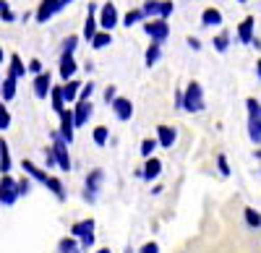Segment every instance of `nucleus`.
Masks as SVG:
<instances>
[{
	"mask_svg": "<svg viewBox=\"0 0 261 253\" xmlns=\"http://www.w3.org/2000/svg\"><path fill=\"white\" fill-rule=\"evenodd\" d=\"M206 107L204 104V89H201V83L199 81H191L186 92H183V110L186 113H201Z\"/></svg>",
	"mask_w": 261,
	"mask_h": 253,
	"instance_id": "1",
	"label": "nucleus"
},
{
	"mask_svg": "<svg viewBox=\"0 0 261 253\" xmlns=\"http://www.w3.org/2000/svg\"><path fill=\"white\" fill-rule=\"evenodd\" d=\"M246 107H248V138L256 146H261V104L253 97H248Z\"/></svg>",
	"mask_w": 261,
	"mask_h": 253,
	"instance_id": "2",
	"label": "nucleus"
},
{
	"mask_svg": "<svg viewBox=\"0 0 261 253\" xmlns=\"http://www.w3.org/2000/svg\"><path fill=\"white\" fill-rule=\"evenodd\" d=\"M71 235L79 238V243H81L84 250H89V248L94 245V219H81V222H76V224L71 227Z\"/></svg>",
	"mask_w": 261,
	"mask_h": 253,
	"instance_id": "3",
	"label": "nucleus"
},
{
	"mask_svg": "<svg viewBox=\"0 0 261 253\" xmlns=\"http://www.w3.org/2000/svg\"><path fill=\"white\" fill-rule=\"evenodd\" d=\"M53 152H55V159H58V170L68 173L71 170V154H68V141L60 136V131L53 133Z\"/></svg>",
	"mask_w": 261,
	"mask_h": 253,
	"instance_id": "4",
	"label": "nucleus"
},
{
	"mask_svg": "<svg viewBox=\"0 0 261 253\" xmlns=\"http://www.w3.org/2000/svg\"><path fill=\"white\" fill-rule=\"evenodd\" d=\"M102 183H105V173L102 170H92L89 175H86V185H84V199L94 204L99 191H102Z\"/></svg>",
	"mask_w": 261,
	"mask_h": 253,
	"instance_id": "5",
	"label": "nucleus"
},
{
	"mask_svg": "<svg viewBox=\"0 0 261 253\" xmlns=\"http://www.w3.org/2000/svg\"><path fill=\"white\" fill-rule=\"evenodd\" d=\"M16 199H18V185H16V180L6 173L3 178H0V204H3V206H13Z\"/></svg>",
	"mask_w": 261,
	"mask_h": 253,
	"instance_id": "6",
	"label": "nucleus"
},
{
	"mask_svg": "<svg viewBox=\"0 0 261 253\" xmlns=\"http://www.w3.org/2000/svg\"><path fill=\"white\" fill-rule=\"evenodd\" d=\"M144 32L154 42H165L170 37V24H167V18H151L144 24Z\"/></svg>",
	"mask_w": 261,
	"mask_h": 253,
	"instance_id": "7",
	"label": "nucleus"
},
{
	"mask_svg": "<svg viewBox=\"0 0 261 253\" xmlns=\"http://www.w3.org/2000/svg\"><path fill=\"white\" fill-rule=\"evenodd\" d=\"M63 8H65V3H63V0H42L34 16H37V21H39V24H47V21H50L55 13H60Z\"/></svg>",
	"mask_w": 261,
	"mask_h": 253,
	"instance_id": "8",
	"label": "nucleus"
},
{
	"mask_svg": "<svg viewBox=\"0 0 261 253\" xmlns=\"http://www.w3.org/2000/svg\"><path fill=\"white\" fill-rule=\"evenodd\" d=\"M53 92V76L50 71H42L34 76V97L37 99H47V94Z\"/></svg>",
	"mask_w": 261,
	"mask_h": 253,
	"instance_id": "9",
	"label": "nucleus"
},
{
	"mask_svg": "<svg viewBox=\"0 0 261 253\" xmlns=\"http://www.w3.org/2000/svg\"><path fill=\"white\" fill-rule=\"evenodd\" d=\"M113 26H118V8L113 3H105L99 11V29L113 32Z\"/></svg>",
	"mask_w": 261,
	"mask_h": 253,
	"instance_id": "10",
	"label": "nucleus"
},
{
	"mask_svg": "<svg viewBox=\"0 0 261 253\" xmlns=\"http://www.w3.org/2000/svg\"><path fill=\"white\" fill-rule=\"evenodd\" d=\"M110 107H113L115 118L123 120V123L134 118V104H130V99H125V97H115V99L110 102Z\"/></svg>",
	"mask_w": 261,
	"mask_h": 253,
	"instance_id": "11",
	"label": "nucleus"
},
{
	"mask_svg": "<svg viewBox=\"0 0 261 253\" xmlns=\"http://www.w3.org/2000/svg\"><path fill=\"white\" fill-rule=\"evenodd\" d=\"M73 128H76V118H73V110H63L60 113V136L73 144Z\"/></svg>",
	"mask_w": 261,
	"mask_h": 253,
	"instance_id": "12",
	"label": "nucleus"
},
{
	"mask_svg": "<svg viewBox=\"0 0 261 253\" xmlns=\"http://www.w3.org/2000/svg\"><path fill=\"white\" fill-rule=\"evenodd\" d=\"M94 107H92V99H79L76 102V110H73V118H76V128H81V125L89 123Z\"/></svg>",
	"mask_w": 261,
	"mask_h": 253,
	"instance_id": "13",
	"label": "nucleus"
},
{
	"mask_svg": "<svg viewBox=\"0 0 261 253\" xmlns=\"http://www.w3.org/2000/svg\"><path fill=\"white\" fill-rule=\"evenodd\" d=\"M175 138H178L175 128H170V125H157V141H160L162 149H172V146H175Z\"/></svg>",
	"mask_w": 261,
	"mask_h": 253,
	"instance_id": "14",
	"label": "nucleus"
},
{
	"mask_svg": "<svg viewBox=\"0 0 261 253\" xmlns=\"http://www.w3.org/2000/svg\"><path fill=\"white\" fill-rule=\"evenodd\" d=\"M253 26H256V18L253 16H246L241 21V26H238V39H241L243 45H251V42H253Z\"/></svg>",
	"mask_w": 261,
	"mask_h": 253,
	"instance_id": "15",
	"label": "nucleus"
},
{
	"mask_svg": "<svg viewBox=\"0 0 261 253\" xmlns=\"http://www.w3.org/2000/svg\"><path fill=\"white\" fill-rule=\"evenodd\" d=\"M144 180L146 183H151V180H157L160 178V173H162V162L157 159V157H146V162H144Z\"/></svg>",
	"mask_w": 261,
	"mask_h": 253,
	"instance_id": "16",
	"label": "nucleus"
},
{
	"mask_svg": "<svg viewBox=\"0 0 261 253\" xmlns=\"http://www.w3.org/2000/svg\"><path fill=\"white\" fill-rule=\"evenodd\" d=\"M21 170H24L32 180H37V183H45V185H47V180H50V175H47L45 170H42V167H37L34 162H29V159L21 162Z\"/></svg>",
	"mask_w": 261,
	"mask_h": 253,
	"instance_id": "17",
	"label": "nucleus"
},
{
	"mask_svg": "<svg viewBox=\"0 0 261 253\" xmlns=\"http://www.w3.org/2000/svg\"><path fill=\"white\" fill-rule=\"evenodd\" d=\"M81 87H84V83H79L76 78H71V81H65V83H63V97H65V104H76V102H79Z\"/></svg>",
	"mask_w": 261,
	"mask_h": 253,
	"instance_id": "18",
	"label": "nucleus"
},
{
	"mask_svg": "<svg viewBox=\"0 0 261 253\" xmlns=\"http://www.w3.org/2000/svg\"><path fill=\"white\" fill-rule=\"evenodd\" d=\"M76 71H79V66H76L73 55H60V78L63 81H71L76 76Z\"/></svg>",
	"mask_w": 261,
	"mask_h": 253,
	"instance_id": "19",
	"label": "nucleus"
},
{
	"mask_svg": "<svg viewBox=\"0 0 261 253\" xmlns=\"http://www.w3.org/2000/svg\"><path fill=\"white\" fill-rule=\"evenodd\" d=\"M16 76H6V81H0V97H3V102H11L16 97Z\"/></svg>",
	"mask_w": 261,
	"mask_h": 253,
	"instance_id": "20",
	"label": "nucleus"
},
{
	"mask_svg": "<svg viewBox=\"0 0 261 253\" xmlns=\"http://www.w3.org/2000/svg\"><path fill=\"white\" fill-rule=\"evenodd\" d=\"M160 58H162V42H154V39H151V45H149V47H146V52H144V63L151 68Z\"/></svg>",
	"mask_w": 261,
	"mask_h": 253,
	"instance_id": "21",
	"label": "nucleus"
},
{
	"mask_svg": "<svg viewBox=\"0 0 261 253\" xmlns=\"http://www.w3.org/2000/svg\"><path fill=\"white\" fill-rule=\"evenodd\" d=\"M84 248H81V243L73 238V235H68V238H63L60 243H58V253H81Z\"/></svg>",
	"mask_w": 261,
	"mask_h": 253,
	"instance_id": "22",
	"label": "nucleus"
},
{
	"mask_svg": "<svg viewBox=\"0 0 261 253\" xmlns=\"http://www.w3.org/2000/svg\"><path fill=\"white\" fill-rule=\"evenodd\" d=\"M201 24H204V26H220V24H222V13L217 11V8H206V11L201 13Z\"/></svg>",
	"mask_w": 261,
	"mask_h": 253,
	"instance_id": "23",
	"label": "nucleus"
},
{
	"mask_svg": "<svg viewBox=\"0 0 261 253\" xmlns=\"http://www.w3.org/2000/svg\"><path fill=\"white\" fill-rule=\"evenodd\" d=\"M11 173V154H8V144L6 138H0V175Z\"/></svg>",
	"mask_w": 261,
	"mask_h": 253,
	"instance_id": "24",
	"label": "nucleus"
},
{
	"mask_svg": "<svg viewBox=\"0 0 261 253\" xmlns=\"http://www.w3.org/2000/svg\"><path fill=\"white\" fill-rule=\"evenodd\" d=\"M50 102H53V110L60 115L65 110V97H63V87H53L50 92Z\"/></svg>",
	"mask_w": 261,
	"mask_h": 253,
	"instance_id": "25",
	"label": "nucleus"
},
{
	"mask_svg": "<svg viewBox=\"0 0 261 253\" xmlns=\"http://www.w3.org/2000/svg\"><path fill=\"white\" fill-rule=\"evenodd\" d=\"M110 42H113V34L102 29V32H97V34H94V39H92V47H94V50H105L107 45H110Z\"/></svg>",
	"mask_w": 261,
	"mask_h": 253,
	"instance_id": "26",
	"label": "nucleus"
},
{
	"mask_svg": "<svg viewBox=\"0 0 261 253\" xmlns=\"http://www.w3.org/2000/svg\"><path fill=\"white\" fill-rule=\"evenodd\" d=\"M27 71H29V68L24 66V60H21L18 55H11V71H8V73L16 76V78H21V76H27Z\"/></svg>",
	"mask_w": 261,
	"mask_h": 253,
	"instance_id": "27",
	"label": "nucleus"
},
{
	"mask_svg": "<svg viewBox=\"0 0 261 253\" xmlns=\"http://www.w3.org/2000/svg\"><path fill=\"white\" fill-rule=\"evenodd\" d=\"M146 16H144V8H134V11H128L125 13V18H123V26H134V24H139V21H144Z\"/></svg>",
	"mask_w": 261,
	"mask_h": 253,
	"instance_id": "28",
	"label": "nucleus"
},
{
	"mask_svg": "<svg viewBox=\"0 0 261 253\" xmlns=\"http://www.w3.org/2000/svg\"><path fill=\"white\" fill-rule=\"evenodd\" d=\"M243 217H246V224H248V227H253V230L261 227V214L256 212V209L246 206V209H243Z\"/></svg>",
	"mask_w": 261,
	"mask_h": 253,
	"instance_id": "29",
	"label": "nucleus"
},
{
	"mask_svg": "<svg viewBox=\"0 0 261 253\" xmlns=\"http://www.w3.org/2000/svg\"><path fill=\"white\" fill-rule=\"evenodd\" d=\"M47 188H50V191L55 193V199H58V201H65V188H63V183H60L58 178H53V175H50V180H47Z\"/></svg>",
	"mask_w": 261,
	"mask_h": 253,
	"instance_id": "30",
	"label": "nucleus"
},
{
	"mask_svg": "<svg viewBox=\"0 0 261 253\" xmlns=\"http://www.w3.org/2000/svg\"><path fill=\"white\" fill-rule=\"evenodd\" d=\"M212 45H214V50H217V52H227V47H230V34H227V32L217 34Z\"/></svg>",
	"mask_w": 261,
	"mask_h": 253,
	"instance_id": "31",
	"label": "nucleus"
},
{
	"mask_svg": "<svg viewBox=\"0 0 261 253\" xmlns=\"http://www.w3.org/2000/svg\"><path fill=\"white\" fill-rule=\"evenodd\" d=\"M92 138H94V144H97V146H105V144H107V138H110V128H107V125H99V128H94Z\"/></svg>",
	"mask_w": 261,
	"mask_h": 253,
	"instance_id": "32",
	"label": "nucleus"
},
{
	"mask_svg": "<svg viewBox=\"0 0 261 253\" xmlns=\"http://www.w3.org/2000/svg\"><path fill=\"white\" fill-rule=\"evenodd\" d=\"M157 146H160V141H157V138H144V141H141V157H144V159H146V157H151Z\"/></svg>",
	"mask_w": 261,
	"mask_h": 253,
	"instance_id": "33",
	"label": "nucleus"
},
{
	"mask_svg": "<svg viewBox=\"0 0 261 253\" xmlns=\"http://www.w3.org/2000/svg\"><path fill=\"white\" fill-rule=\"evenodd\" d=\"M162 0H144V16H160Z\"/></svg>",
	"mask_w": 261,
	"mask_h": 253,
	"instance_id": "34",
	"label": "nucleus"
},
{
	"mask_svg": "<svg viewBox=\"0 0 261 253\" xmlns=\"http://www.w3.org/2000/svg\"><path fill=\"white\" fill-rule=\"evenodd\" d=\"M76 45H79V37H76V34H71V37H65V39H63V55H73Z\"/></svg>",
	"mask_w": 261,
	"mask_h": 253,
	"instance_id": "35",
	"label": "nucleus"
},
{
	"mask_svg": "<svg viewBox=\"0 0 261 253\" xmlns=\"http://www.w3.org/2000/svg\"><path fill=\"white\" fill-rule=\"evenodd\" d=\"M16 185H18V196H27V193L32 191V178L24 173V178H21V180H16Z\"/></svg>",
	"mask_w": 261,
	"mask_h": 253,
	"instance_id": "36",
	"label": "nucleus"
},
{
	"mask_svg": "<svg viewBox=\"0 0 261 253\" xmlns=\"http://www.w3.org/2000/svg\"><path fill=\"white\" fill-rule=\"evenodd\" d=\"M217 170H220L222 178H230V164H227V157L225 154H217Z\"/></svg>",
	"mask_w": 261,
	"mask_h": 253,
	"instance_id": "37",
	"label": "nucleus"
},
{
	"mask_svg": "<svg viewBox=\"0 0 261 253\" xmlns=\"http://www.w3.org/2000/svg\"><path fill=\"white\" fill-rule=\"evenodd\" d=\"M8 125H11V113L6 110V104L0 102V131H6Z\"/></svg>",
	"mask_w": 261,
	"mask_h": 253,
	"instance_id": "38",
	"label": "nucleus"
},
{
	"mask_svg": "<svg viewBox=\"0 0 261 253\" xmlns=\"http://www.w3.org/2000/svg\"><path fill=\"white\" fill-rule=\"evenodd\" d=\"M45 164H47V170H55V167H58V159H55L53 146H47V149H45Z\"/></svg>",
	"mask_w": 261,
	"mask_h": 253,
	"instance_id": "39",
	"label": "nucleus"
},
{
	"mask_svg": "<svg viewBox=\"0 0 261 253\" xmlns=\"http://www.w3.org/2000/svg\"><path fill=\"white\" fill-rule=\"evenodd\" d=\"M175 6H172V0H162V8H160V18H170Z\"/></svg>",
	"mask_w": 261,
	"mask_h": 253,
	"instance_id": "40",
	"label": "nucleus"
},
{
	"mask_svg": "<svg viewBox=\"0 0 261 253\" xmlns=\"http://www.w3.org/2000/svg\"><path fill=\"white\" fill-rule=\"evenodd\" d=\"M92 94H94V83L89 81V83H84V87H81V94H79V99H92Z\"/></svg>",
	"mask_w": 261,
	"mask_h": 253,
	"instance_id": "41",
	"label": "nucleus"
},
{
	"mask_svg": "<svg viewBox=\"0 0 261 253\" xmlns=\"http://www.w3.org/2000/svg\"><path fill=\"white\" fill-rule=\"evenodd\" d=\"M0 21H6V24H11V21H16L13 11H11V8H3V11H0Z\"/></svg>",
	"mask_w": 261,
	"mask_h": 253,
	"instance_id": "42",
	"label": "nucleus"
},
{
	"mask_svg": "<svg viewBox=\"0 0 261 253\" xmlns=\"http://www.w3.org/2000/svg\"><path fill=\"white\" fill-rule=\"evenodd\" d=\"M115 97H118V92H115V87H113V83H110V87H107V89H105V102H107V104H110V102H113Z\"/></svg>",
	"mask_w": 261,
	"mask_h": 253,
	"instance_id": "43",
	"label": "nucleus"
},
{
	"mask_svg": "<svg viewBox=\"0 0 261 253\" xmlns=\"http://www.w3.org/2000/svg\"><path fill=\"white\" fill-rule=\"evenodd\" d=\"M29 73H34V76H37V73H42V63H39L37 58H34V60H29Z\"/></svg>",
	"mask_w": 261,
	"mask_h": 253,
	"instance_id": "44",
	"label": "nucleus"
},
{
	"mask_svg": "<svg viewBox=\"0 0 261 253\" xmlns=\"http://www.w3.org/2000/svg\"><path fill=\"white\" fill-rule=\"evenodd\" d=\"M139 253H160V245H157V243H146Z\"/></svg>",
	"mask_w": 261,
	"mask_h": 253,
	"instance_id": "45",
	"label": "nucleus"
},
{
	"mask_svg": "<svg viewBox=\"0 0 261 253\" xmlns=\"http://www.w3.org/2000/svg\"><path fill=\"white\" fill-rule=\"evenodd\" d=\"M186 42H188V47H191V50H201V42L196 39V37H188Z\"/></svg>",
	"mask_w": 261,
	"mask_h": 253,
	"instance_id": "46",
	"label": "nucleus"
},
{
	"mask_svg": "<svg viewBox=\"0 0 261 253\" xmlns=\"http://www.w3.org/2000/svg\"><path fill=\"white\" fill-rule=\"evenodd\" d=\"M175 107H180V110H183V92H178V94H175Z\"/></svg>",
	"mask_w": 261,
	"mask_h": 253,
	"instance_id": "47",
	"label": "nucleus"
},
{
	"mask_svg": "<svg viewBox=\"0 0 261 253\" xmlns=\"http://www.w3.org/2000/svg\"><path fill=\"white\" fill-rule=\"evenodd\" d=\"M256 73H258V78H261V60L256 63Z\"/></svg>",
	"mask_w": 261,
	"mask_h": 253,
	"instance_id": "48",
	"label": "nucleus"
},
{
	"mask_svg": "<svg viewBox=\"0 0 261 253\" xmlns=\"http://www.w3.org/2000/svg\"><path fill=\"white\" fill-rule=\"evenodd\" d=\"M3 8H8V3H6V0H0V11H3Z\"/></svg>",
	"mask_w": 261,
	"mask_h": 253,
	"instance_id": "49",
	"label": "nucleus"
},
{
	"mask_svg": "<svg viewBox=\"0 0 261 253\" xmlns=\"http://www.w3.org/2000/svg\"><path fill=\"white\" fill-rule=\"evenodd\" d=\"M97 253H113L110 248H102V250H97Z\"/></svg>",
	"mask_w": 261,
	"mask_h": 253,
	"instance_id": "50",
	"label": "nucleus"
},
{
	"mask_svg": "<svg viewBox=\"0 0 261 253\" xmlns=\"http://www.w3.org/2000/svg\"><path fill=\"white\" fill-rule=\"evenodd\" d=\"M3 60H6V52H3V50H0V63H3Z\"/></svg>",
	"mask_w": 261,
	"mask_h": 253,
	"instance_id": "51",
	"label": "nucleus"
},
{
	"mask_svg": "<svg viewBox=\"0 0 261 253\" xmlns=\"http://www.w3.org/2000/svg\"><path fill=\"white\" fill-rule=\"evenodd\" d=\"M125 253H134V248H125Z\"/></svg>",
	"mask_w": 261,
	"mask_h": 253,
	"instance_id": "52",
	"label": "nucleus"
},
{
	"mask_svg": "<svg viewBox=\"0 0 261 253\" xmlns=\"http://www.w3.org/2000/svg\"><path fill=\"white\" fill-rule=\"evenodd\" d=\"M63 3H65V6H68V3H73V0H63Z\"/></svg>",
	"mask_w": 261,
	"mask_h": 253,
	"instance_id": "53",
	"label": "nucleus"
},
{
	"mask_svg": "<svg viewBox=\"0 0 261 253\" xmlns=\"http://www.w3.org/2000/svg\"><path fill=\"white\" fill-rule=\"evenodd\" d=\"M238 3H248V0H238Z\"/></svg>",
	"mask_w": 261,
	"mask_h": 253,
	"instance_id": "54",
	"label": "nucleus"
}]
</instances>
